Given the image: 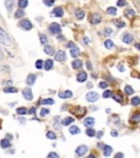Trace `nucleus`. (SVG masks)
<instances>
[{
  "mask_svg": "<svg viewBox=\"0 0 140 158\" xmlns=\"http://www.w3.org/2000/svg\"><path fill=\"white\" fill-rule=\"evenodd\" d=\"M65 58H66V55L63 51H58L55 54V59L57 61H59V62H63L65 60Z\"/></svg>",
  "mask_w": 140,
  "mask_h": 158,
  "instance_id": "obj_6",
  "label": "nucleus"
},
{
  "mask_svg": "<svg viewBox=\"0 0 140 158\" xmlns=\"http://www.w3.org/2000/svg\"><path fill=\"white\" fill-rule=\"evenodd\" d=\"M124 15H125L126 17H129V18H132V17L136 16V12L134 11V10H132V9H127V10H125V12H124Z\"/></svg>",
  "mask_w": 140,
  "mask_h": 158,
  "instance_id": "obj_20",
  "label": "nucleus"
},
{
  "mask_svg": "<svg viewBox=\"0 0 140 158\" xmlns=\"http://www.w3.org/2000/svg\"><path fill=\"white\" fill-rule=\"evenodd\" d=\"M26 84H28V85H33L34 83H35V81H36V75L35 74H30L26 77Z\"/></svg>",
  "mask_w": 140,
  "mask_h": 158,
  "instance_id": "obj_13",
  "label": "nucleus"
},
{
  "mask_svg": "<svg viewBox=\"0 0 140 158\" xmlns=\"http://www.w3.org/2000/svg\"><path fill=\"white\" fill-rule=\"evenodd\" d=\"M83 124H84V127H87V128L93 127V125L95 124V119H94V118H92V117H87V118L84 119Z\"/></svg>",
  "mask_w": 140,
  "mask_h": 158,
  "instance_id": "obj_14",
  "label": "nucleus"
},
{
  "mask_svg": "<svg viewBox=\"0 0 140 158\" xmlns=\"http://www.w3.org/2000/svg\"><path fill=\"white\" fill-rule=\"evenodd\" d=\"M27 4H28L27 0H19L18 1V5H19L20 9H25L27 7Z\"/></svg>",
  "mask_w": 140,
  "mask_h": 158,
  "instance_id": "obj_31",
  "label": "nucleus"
},
{
  "mask_svg": "<svg viewBox=\"0 0 140 158\" xmlns=\"http://www.w3.org/2000/svg\"><path fill=\"white\" fill-rule=\"evenodd\" d=\"M43 66H44V63H43V61H42L41 59L37 60V61H36V63H35V67H36V68H37L38 70L42 69V68H43Z\"/></svg>",
  "mask_w": 140,
  "mask_h": 158,
  "instance_id": "obj_41",
  "label": "nucleus"
},
{
  "mask_svg": "<svg viewBox=\"0 0 140 158\" xmlns=\"http://www.w3.org/2000/svg\"><path fill=\"white\" fill-rule=\"evenodd\" d=\"M73 121H74V118H72V117H67V118H64L62 120V124L64 127H67L68 124H71Z\"/></svg>",
  "mask_w": 140,
  "mask_h": 158,
  "instance_id": "obj_26",
  "label": "nucleus"
},
{
  "mask_svg": "<svg viewBox=\"0 0 140 158\" xmlns=\"http://www.w3.org/2000/svg\"><path fill=\"white\" fill-rule=\"evenodd\" d=\"M39 38H40V42H41V44H46V43H48V38H46L45 35L40 34Z\"/></svg>",
  "mask_w": 140,
  "mask_h": 158,
  "instance_id": "obj_36",
  "label": "nucleus"
},
{
  "mask_svg": "<svg viewBox=\"0 0 140 158\" xmlns=\"http://www.w3.org/2000/svg\"><path fill=\"white\" fill-rule=\"evenodd\" d=\"M113 34V31H112V28H106L104 30V35H107V36H111V35Z\"/></svg>",
  "mask_w": 140,
  "mask_h": 158,
  "instance_id": "obj_47",
  "label": "nucleus"
},
{
  "mask_svg": "<svg viewBox=\"0 0 140 158\" xmlns=\"http://www.w3.org/2000/svg\"><path fill=\"white\" fill-rule=\"evenodd\" d=\"M75 15H76V17H77L78 20H82L85 13H84V11H82V10H78V11H76Z\"/></svg>",
  "mask_w": 140,
  "mask_h": 158,
  "instance_id": "obj_22",
  "label": "nucleus"
},
{
  "mask_svg": "<svg viewBox=\"0 0 140 158\" xmlns=\"http://www.w3.org/2000/svg\"><path fill=\"white\" fill-rule=\"evenodd\" d=\"M69 133L73 134V135H76V134H79V133H80V130H79L78 127L73 125V127L69 128Z\"/></svg>",
  "mask_w": 140,
  "mask_h": 158,
  "instance_id": "obj_27",
  "label": "nucleus"
},
{
  "mask_svg": "<svg viewBox=\"0 0 140 158\" xmlns=\"http://www.w3.org/2000/svg\"><path fill=\"white\" fill-rule=\"evenodd\" d=\"M0 145H1V148H3V149L9 148L11 145V143L9 141V138L8 139H1V141H0Z\"/></svg>",
  "mask_w": 140,
  "mask_h": 158,
  "instance_id": "obj_23",
  "label": "nucleus"
},
{
  "mask_svg": "<svg viewBox=\"0 0 140 158\" xmlns=\"http://www.w3.org/2000/svg\"><path fill=\"white\" fill-rule=\"evenodd\" d=\"M132 104L133 105H139L140 104V98L139 97H134L132 99Z\"/></svg>",
  "mask_w": 140,
  "mask_h": 158,
  "instance_id": "obj_43",
  "label": "nucleus"
},
{
  "mask_svg": "<svg viewBox=\"0 0 140 158\" xmlns=\"http://www.w3.org/2000/svg\"><path fill=\"white\" fill-rule=\"evenodd\" d=\"M114 23H115L116 26H117L118 28H122V27H124V25H125L124 21H122V20H114Z\"/></svg>",
  "mask_w": 140,
  "mask_h": 158,
  "instance_id": "obj_33",
  "label": "nucleus"
},
{
  "mask_svg": "<svg viewBox=\"0 0 140 158\" xmlns=\"http://www.w3.org/2000/svg\"><path fill=\"white\" fill-rule=\"evenodd\" d=\"M8 138H9V139H10V140H11V139H12V136H11V134H8Z\"/></svg>",
  "mask_w": 140,
  "mask_h": 158,
  "instance_id": "obj_60",
  "label": "nucleus"
},
{
  "mask_svg": "<svg viewBox=\"0 0 140 158\" xmlns=\"http://www.w3.org/2000/svg\"><path fill=\"white\" fill-rule=\"evenodd\" d=\"M66 46H67V48H69V49H74V48H76V45H75L74 42H68V43H66Z\"/></svg>",
  "mask_w": 140,
  "mask_h": 158,
  "instance_id": "obj_49",
  "label": "nucleus"
},
{
  "mask_svg": "<svg viewBox=\"0 0 140 158\" xmlns=\"http://www.w3.org/2000/svg\"><path fill=\"white\" fill-rule=\"evenodd\" d=\"M115 157H116V158H118V157H123V154H122V153H117V154L115 155Z\"/></svg>",
  "mask_w": 140,
  "mask_h": 158,
  "instance_id": "obj_57",
  "label": "nucleus"
},
{
  "mask_svg": "<svg viewBox=\"0 0 140 158\" xmlns=\"http://www.w3.org/2000/svg\"><path fill=\"white\" fill-rule=\"evenodd\" d=\"M87 152V147L86 145H80V147H78L77 149H76V155L77 156H84L86 154Z\"/></svg>",
  "mask_w": 140,
  "mask_h": 158,
  "instance_id": "obj_8",
  "label": "nucleus"
},
{
  "mask_svg": "<svg viewBox=\"0 0 140 158\" xmlns=\"http://www.w3.org/2000/svg\"><path fill=\"white\" fill-rule=\"evenodd\" d=\"M132 122H135V123H137V122H140V113H135L133 116H132V119H131Z\"/></svg>",
  "mask_w": 140,
  "mask_h": 158,
  "instance_id": "obj_28",
  "label": "nucleus"
},
{
  "mask_svg": "<svg viewBox=\"0 0 140 158\" xmlns=\"http://www.w3.org/2000/svg\"><path fill=\"white\" fill-rule=\"evenodd\" d=\"M89 157H90V158H95V157H96V156H95V155H93V154H92V155H90V156H89Z\"/></svg>",
  "mask_w": 140,
  "mask_h": 158,
  "instance_id": "obj_61",
  "label": "nucleus"
},
{
  "mask_svg": "<svg viewBox=\"0 0 140 158\" xmlns=\"http://www.w3.org/2000/svg\"><path fill=\"white\" fill-rule=\"evenodd\" d=\"M86 67H87V69H89V70H92V69H93V66H92V63H91L90 61L86 62Z\"/></svg>",
  "mask_w": 140,
  "mask_h": 158,
  "instance_id": "obj_53",
  "label": "nucleus"
},
{
  "mask_svg": "<svg viewBox=\"0 0 140 158\" xmlns=\"http://www.w3.org/2000/svg\"><path fill=\"white\" fill-rule=\"evenodd\" d=\"M111 134H112V136H113V137H117V136H118V132H117V131H115V130H113L112 132H111Z\"/></svg>",
  "mask_w": 140,
  "mask_h": 158,
  "instance_id": "obj_51",
  "label": "nucleus"
},
{
  "mask_svg": "<svg viewBox=\"0 0 140 158\" xmlns=\"http://www.w3.org/2000/svg\"><path fill=\"white\" fill-rule=\"evenodd\" d=\"M43 51H44V53L46 55H51V56L54 55V48L53 46H51V45H46Z\"/></svg>",
  "mask_w": 140,
  "mask_h": 158,
  "instance_id": "obj_19",
  "label": "nucleus"
},
{
  "mask_svg": "<svg viewBox=\"0 0 140 158\" xmlns=\"http://www.w3.org/2000/svg\"><path fill=\"white\" fill-rule=\"evenodd\" d=\"M135 48H137L138 50H140V43H135Z\"/></svg>",
  "mask_w": 140,
  "mask_h": 158,
  "instance_id": "obj_59",
  "label": "nucleus"
},
{
  "mask_svg": "<svg viewBox=\"0 0 140 158\" xmlns=\"http://www.w3.org/2000/svg\"><path fill=\"white\" fill-rule=\"evenodd\" d=\"M98 98H99V94H98V93H96V92L91 91V92H89L86 94V100L89 102H95V101L98 100Z\"/></svg>",
  "mask_w": 140,
  "mask_h": 158,
  "instance_id": "obj_3",
  "label": "nucleus"
},
{
  "mask_svg": "<svg viewBox=\"0 0 140 158\" xmlns=\"http://www.w3.org/2000/svg\"><path fill=\"white\" fill-rule=\"evenodd\" d=\"M49 113H50V110H49V109L42 108V109H41V111H40V116L43 117V116H45V115H48Z\"/></svg>",
  "mask_w": 140,
  "mask_h": 158,
  "instance_id": "obj_42",
  "label": "nucleus"
},
{
  "mask_svg": "<svg viewBox=\"0 0 140 158\" xmlns=\"http://www.w3.org/2000/svg\"><path fill=\"white\" fill-rule=\"evenodd\" d=\"M118 69H119V71L124 72V68H123V66H122V64H119V66H118Z\"/></svg>",
  "mask_w": 140,
  "mask_h": 158,
  "instance_id": "obj_56",
  "label": "nucleus"
},
{
  "mask_svg": "<svg viewBox=\"0 0 140 158\" xmlns=\"http://www.w3.org/2000/svg\"><path fill=\"white\" fill-rule=\"evenodd\" d=\"M107 13L110 14V15H116V13H117V9H115L114 7H110L107 10Z\"/></svg>",
  "mask_w": 140,
  "mask_h": 158,
  "instance_id": "obj_37",
  "label": "nucleus"
},
{
  "mask_svg": "<svg viewBox=\"0 0 140 158\" xmlns=\"http://www.w3.org/2000/svg\"><path fill=\"white\" fill-rule=\"evenodd\" d=\"M90 22L92 24H99L101 22V16L100 14L98 13H94L91 15V18H90Z\"/></svg>",
  "mask_w": 140,
  "mask_h": 158,
  "instance_id": "obj_4",
  "label": "nucleus"
},
{
  "mask_svg": "<svg viewBox=\"0 0 140 158\" xmlns=\"http://www.w3.org/2000/svg\"><path fill=\"white\" fill-rule=\"evenodd\" d=\"M102 135H103V132H102V131H99V132L97 133V138H101Z\"/></svg>",
  "mask_w": 140,
  "mask_h": 158,
  "instance_id": "obj_55",
  "label": "nucleus"
},
{
  "mask_svg": "<svg viewBox=\"0 0 140 158\" xmlns=\"http://www.w3.org/2000/svg\"><path fill=\"white\" fill-rule=\"evenodd\" d=\"M133 40H134V37H133V35L130 34V33H125L123 36H122V41H123L124 43H126V44L132 43Z\"/></svg>",
  "mask_w": 140,
  "mask_h": 158,
  "instance_id": "obj_9",
  "label": "nucleus"
},
{
  "mask_svg": "<svg viewBox=\"0 0 140 158\" xmlns=\"http://www.w3.org/2000/svg\"><path fill=\"white\" fill-rule=\"evenodd\" d=\"M103 98H109V97H111V96H113V92L112 91H106L103 93Z\"/></svg>",
  "mask_w": 140,
  "mask_h": 158,
  "instance_id": "obj_45",
  "label": "nucleus"
},
{
  "mask_svg": "<svg viewBox=\"0 0 140 158\" xmlns=\"http://www.w3.org/2000/svg\"><path fill=\"white\" fill-rule=\"evenodd\" d=\"M59 98H62V99H67V98H71L72 96H73V93H72V91H64V92H61V93H59Z\"/></svg>",
  "mask_w": 140,
  "mask_h": 158,
  "instance_id": "obj_11",
  "label": "nucleus"
},
{
  "mask_svg": "<svg viewBox=\"0 0 140 158\" xmlns=\"http://www.w3.org/2000/svg\"><path fill=\"white\" fill-rule=\"evenodd\" d=\"M83 43H84V44H89V43H90V39L87 38V37H84V38H83Z\"/></svg>",
  "mask_w": 140,
  "mask_h": 158,
  "instance_id": "obj_52",
  "label": "nucleus"
},
{
  "mask_svg": "<svg viewBox=\"0 0 140 158\" xmlns=\"http://www.w3.org/2000/svg\"><path fill=\"white\" fill-rule=\"evenodd\" d=\"M5 7H7L9 12H11L14 7V0H7V1H5Z\"/></svg>",
  "mask_w": 140,
  "mask_h": 158,
  "instance_id": "obj_25",
  "label": "nucleus"
},
{
  "mask_svg": "<svg viewBox=\"0 0 140 158\" xmlns=\"http://www.w3.org/2000/svg\"><path fill=\"white\" fill-rule=\"evenodd\" d=\"M28 113H30V114H35V113H36V109H35V108L30 109V111H28Z\"/></svg>",
  "mask_w": 140,
  "mask_h": 158,
  "instance_id": "obj_54",
  "label": "nucleus"
},
{
  "mask_svg": "<svg viewBox=\"0 0 140 158\" xmlns=\"http://www.w3.org/2000/svg\"><path fill=\"white\" fill-rule=\"evenodd\" d=\"M24 16V12H23L22 10H17L16 13H15V17L16 18H21V17Z\"/></svg>",
  "mask_w": 140,
  "mask_h": 158,
  "instance_id": "obj_40",
  "label": "nucleus"
},
{
  "mask_svg": "<svg viewBox=\"0 0 140 158\" xmlns=\"http://www.w3.org/2000/svg\"><path fill=\"white\" fill-rule=\"evenodd\" d=\"M98 147H99V148H101V149H103L104 147H106V145L102 144V143H98Z\"/></svg>",
  "mask_w": 140,
  "mask_h": 158,
  "instance_id": "obj_58",
  "label": "nucleus"
},
{
  "mask_svg": "<svg viewBox=\"0 0 140 158\" xmlns=\"http://www.w3.org/2000/svg\"><path fill=\"white\" fill-rule=\"evenodd\" d=\"M48 157H59V155H58L57 153H54V152H52V153H50L49 155H48Z\"/></svg>",
  "mask_w": 140,
  "mask_h": 158,
  "instance_id": "obj_50",
  "label": "nucleus"
},
{
  "mask_svg": "<svg viewBox=\"0 0 140 158\" xmlns=\"http://www.w3.org/2000/svg\"><path fill=\"white\" fill-rule=\"evenodd\" d=\"M124 92H125V94L127 95H132L133 93H134V90H133V87L130 86V85H125L124 87Z\"/></svg>",
  "mask_w": 140,
  "mask_h": 158,
  "instance_id": "obj_35",
  "label": "nucleus"
},
{
  "mask_svg": "<svg viewBox=\"0 0 140 158\" xmlns=\"http://www.w3.org/2000/svg\"><path fill=\"white\" fill-rule=\"evenodd\" d=\"M108 86H109V84L106 81H101V82L99 83V87H100V89H107Z\"/></svg>",
  "mask_w": 140,
  "mask_h": 158,
  "instance_id": "obj_46",
  "label": "nucleus"
},
{
  "mask_svg": "<svg viewBox=\"0 0 140 158\" xmlns=\"http://www.w3.org/2000/svg\"><path fill=\"white\" fill-rule=\"evenodd\" d=\"M16 112H17V114H19V115H24V114L27 113V111H26V109H25L24 107H21V108L17 109Z\"/></svg>",
  "mask_w": 140,
  "mask_h": 158,
  "instance_id": "obj_34",
  "label": "nucleus"
},
{
  "mask_svg": "<svg viewBox=\"0 0 140 158\" xmlns=\"http://www.w3.org/2000/svg\"><path fill=\"white\" fill-rule=\"evenodd\" d=\"M79 54H80V52H79V49H78V48H74V49L71 50V55H72V57L76 58V57L79 56Z\"/></svg>",
  "mask_w": 140,
  "mask_h": 158,
  "instance_id": "obj_32",
  "label": "nucleus"
},
{
  "mask_svg": "<svg viewBox=\"0 0 140 158\" xmlns=\"http://www.w3.org/2000/svg\"><path fill=\"white\" fill-rule=\"evenodd\" d=\"M76 111H71L72 113H74L76 116H78V117H82L85 113H86V111H85V109H83V108H80V107H78V108H76L75 109Z\"/></svg>",
  "mask_w": 140,
  "mask_h": 158,
  "instance_id": "obj_10",
  "label": "nucleus"
},
{
  "mask_svg": "<svg viewBox=\"0 0 140 158\" xmlns=\"http://www.w3.org/2000/svg\"><path fill=\"white\" fill-rule=\"evenodd\" d=\"M41 103L42 104H54L55 101H54V99H52V98H46V99H43Z\"/></svg>",
  "mask_w": 140,
  "mask_h": 158,
  "instance_id": "obj_38",
  "label": "nucleus"
},
{
  "mask_svg": "<svg viewBox=\"0 0 140 158\" xmlns=\"http://www.w3.org/2000/svg\"><path fill=\"white\" fill-rule=\"evenodd\" d=\"M72 67H73V69H75V70H76V69L82 68V61L76 59V60H74V61L72 62Z\"/></svg>",
  "mask_w": 140,
  "mask_h": 158,
  "instance_id": "obj_21",
  "label": "nucleus"
},
{
  "mask_svg": "<svg viewBox=\"0 0 140 158\" xmlns=\"http://www.w3.org/2000/svg\"><path fill=\"white\" fill-rule=\"evenodd\" d=\"M46 137H48L49 139H56L57 138V136H56V134L54 133V132H52V131H49L48 133H46Z\"/></svg>",
  "mask_w": 140,
  "mask_h": 158,
  "instance_id": "obj_39",
  "label": "nucleus"
},
{
  "mask_svg": "<svg viewBox=\"0 0 140 158\" xmlns=\"http://www.w3.org/2000/svg\"><path fill=\"white\" fill-rule=\"evenodd\" d=\"M112 152H113V149H112V147H110V145H106V147L103 148V155L104 156L109 157L111 154H112Z\"/></svg>",
  "mask_w": 140,
  "mask_h": 158,
  "instance_id": "obj_17",
  "label": "nucleus"
},
{
  "mask_svg": "<svg viewBox=\"0 0 140 158\" xmlns=\"http://www.w3.org/2000/svg\"><path fill=\"white\" fill-rule=\"evenodd\" d=\"M53 66H54L53 60H52V59H48V60L45 61V63H44V69L46 70V71H50V70L53 68Z\"/></svg>",
  "mask_w": 140,
  "mask_h": 158,
  "instance_id": "obj_18",
  "label": "nucleus"
},
{
  "mask_svg": "<svg viewBox=\"0 0 140 158\" xmlns=\"http://www.w3.org/2000/svg\"><path fill=\"white\" fill-rule=\"evenodd\" d=\"M86 78H87V74L84 71L80 72L77 75V81H78V82H84V81L86 80Z\"/></svg>",
  "mask_w": 140,
  "mask_h": 158,
  "instance_id": "obj_15",
  "label": "nucleus"
},
{
  "mask_svg": "<svg viewBox=\"0 0 140 158\" xmlns=\"http://www.w3.org/2000/svg\"><path fill=\"white\" fill-rule=\"evenodd\" d=\"M51 16L54 17H62L63 16V10L61 8H56L54 9V11L51 13Z\"/></svg>",
  "mask_w": 140,
  "mask_h": 158,
  "instance_id": "obj_12",
  "label": "nucleus"
},
{
  "mask_svg": "<svg viewBox=\"0 0 140 158\" xmlns=\"http://www.w3.org/2000/svg\"><path fill=\"white\" fill-rule=\"evenodd\" d=\"M22 95L26 100H32L33 99V93H32V90L30 87H25V89L22 91Z\"/></svg>",
  "mask_w": 140,
  "mask_h": 158,
  "instance_id": "obj_7",
  "label": "nucleus"
},
{
  "mask_svg": "<svg viewBox=\"0 0 140 158\" xmlns=\"http://www.w3.org/2000/svg\"><path fill=\"white\" fill-rule=\"evenodd\" d=\"M19 25L23 28V30H26V31L31 30V28L33 27L32 22H31L30 20H27V19H23V20H21V21L19 22Z\"/></svg>",
  "mask_w": 140,
  "mask_h": 158,
  "instance_id": "obj_5",
  "label": "nucleus"
},
{
  "mask_svg": "<svg viewBox=\"0 0 140 158\" xmlns=\"http://www.w3.org/2000/svg\"><path fill=\"white\" fill-rule=\"evenodd\" d=\"M49 30L51 32V34H53V35H57V34H59L61 32V26L59 23H56V22H53V23H51V25L49 27Z\"/></svg>",
  "mask_w": 140,
  "mask_h": 158,
  "instance_id": "obj_2",
  "label": "nucleus"
},
{
  "mask_svg": "<svg viewBox=\"0 0 140 158\" xmlns=\"http://www.w3.org/2000/svg\"><path fill=\"white\" fill-rule=\"evenodd\" d=\"M0 42H1L3 45H9L11 43V40L7 35V33L4 32L3 28H0Z\"/></svg>",
  "mask_w": 140,
  "mask_h": 158,
  "instance_id": "obj_1",
  "label": "nucleus"
},
{
  "mask_svg": "<svg viewBox=\"0 0 140 158\" xmlns=\"http://www.w3.org/2000/svg\"><path fill=\"white\" fill-rule=\"evenodd\" d=\"M85 133H86V135L89 136V137H94V136L96 135V131L94 130V129H92V128H89V129H87Z\"/></svg>",
  "mask_w": 140,
  "mask_h": 158,
  "instance_id": "obj_30",
  "label": "nucleus"
},
{
  "mask_svg": "<svg viewBox=\"0 0 140 158\" xmlns=\"http://www.w3.org/2000/svg\"><path fill=\"white\" fill-rule=\"evenodd\" d=\"M113 99L115 101H117V102H122V101H123V98H122V96L120 94H118V93L113 94Z\"/></svg>",
  "mask_w": 140,
  "mask_h": 158,
  "instance_id": "obj_29",
  "label": "nucleus"
},
{
  "mask_svg": "<svg viewBox=\"0 0 140 158\" xmlns=\"http://www.w3.org/2000/svg\"><path fill=\"white\" fill-rule=\"evenodd\" d=\"M125 4H126V0H118V1H117L118 7H124Z\"/></svg>",
  "mask_w": 140,
  "mask_h": 158,
  "instance_id": "obj_48",
  "label": "nucleus"
},
{
  "mask_svg": "<svg viewBox=\"0 0 140 158\" xmlns=\"http://www.w3.org/2000/svg\"><path fill=\"white\" fill-rule=\"evenodd\" d=\"M104 46H106L108 50H111V49L114 48V42H113L111 39H108V40H106V41H104Z\"/></svg>",
  "mask_w": 140,
  "mask_h": 158,
  "instance_id": "obj_24",
  "label": "nucleus"
},
{
  "mask_svg": "<svg viewBox=\"0 0 140 158\" xmlns=\"http://www.w3.org/2000/svg\"><path fill=\"white\" fill-rule=\"evenodd\" d=\"M43 3L46 7H52V5L55 3V0H43Z\"/></svg>",
  "mask_w": 140,
  "mask_h": 158,
  "instance_id": "obj_44",
  "label": "nucleus"
},
{
  "mask_svg": "<svg viewBox=\"0 0 140 158\" xmlns=\"http://www.w3.org/2000/svg\"><path fill=\"white\" fill-rule=\"evenodd\" d=\"M3 92L10 93V94H15V93L18 92V89H17V87H14V86H7L3 89Z\"/></svg>",
  "mask_w": 140,
  "mask_h": 158,
  "instance_id": "obj_16",
  "label": "nucleus"
}]
</instances>
